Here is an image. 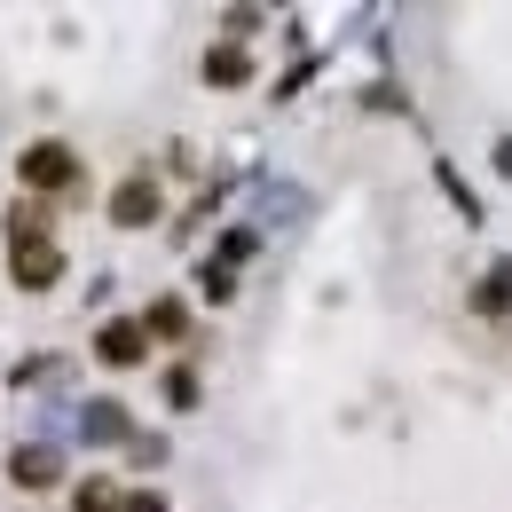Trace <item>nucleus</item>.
Listing matches in <instances>:
<instances>
[{"instance_id": "nucleus-1", "label": "nucleus", "mask_w": 512, "mask_h": 512, "mask_svg": "<svg viewBox=\"0 0 512 512\" xmlns=\"http://www.w3.org/2000/svg\"><path fill=\"white\" fill-rule=\"evenodd\" d=\"M8 276H16L24 292H48V284L64 276V253H56V237H8Z\"/></svg>"}, {"instance_id": "nucleus-2", "label": "nucleus", "mask_w": 512, "mask_h": 512, "mask_svg": "<svg viewBox=\"0 0 512 512\" xmlns=\"http://www.w3.org/2000/svg\"><path fill=\"white\" fill-rule=\"evenodd\" d=\"M16 174H24V190H71L79 182V158H71V142H32L16 158Z\"/></svg>"}, {"instance_id": "nucleus-3", "label": "nucleus", "mask_w": 512, "mask_h": 512, "mask_svg": "<svg viewBox=\"0 0 512 512\" xmlns=\"http://www.w3.org/2000/svg\"><path fill=\"white\" fill-rule=\"evenodd\" d=\"M111 221H119V229H150V221H158V182H150V174L119 182V190H111Z\"/></svg>"}, {"instance_id": "nucleus-4", "label": "nucleus", "mask_w": 512, "mask_h": 512, "mask_svg": "<svg viewBox=\"0 0 512 512\" xmlns=\"http://www.w3.org/2000/svg\"><path fill=\"white\" fill-rule=\"evenodd\" d=\"M142 339H150L142 323H103V339H95V355H103L111 371H134V363H142Z\"/></svg>"}, {"instance_id": "nucleus-5", "label": "nucleus", "mask_w": 512, "mask_h": 512, "mask_svg": "<svg viewBox=\"0 0 512 512\" xmlns=\"http://www.w3.org/2000/svg\"><path fill=\"white\" fill-rule=\"evenodd\" d=\"M8 481L16 489H56V449H16L8 457Z\"/></svg>"}, {"instance_id": "nucleus-6", "label": "nucleus", "mask_w": 512, "mask_h": 512, "mask_svg": "<svg viewBox=\"0 0 512 512\" xmlns=\"http://www.w3.org/2000/svg\"><path fill=\"white\" fill-rule=\"evenodd\" d=\"M205 79H221V87H237V79H253V64H245V48H213V56H205Z\"/></svg>"}, {"instance_id": "nucleus-7", "label": "nucleus", "mask_w": 512, "mask_h": 512, "mask_svg": "<svg viewBox=\"0 0 512 512\" xmlns=\"http://www.w3.org/2000/svg\"><path fill=\"white\" fill-rule=\"evenodd\" d=\"M473 300H481V308H489V316H497V308H512V268H489V284H481V292H473Z\"/></svg>"}, {"instance_id": "nucleus-8", "label": "nucleus", "mask_w": 512, "mask_h": 512, "mask_svg": "<svg viewBox=\"0 0 512 512\" xmlns=\"http://www.w3.org/2000/svg\"><path fill=\"white\" fill-rule=\"evenodd\" d=\"M79 512H127V505H119L111 481H87V489H79Z\"/></svg>"}, {"instance_id": "nucleus-9", "label": "nucleus", "mask_w": 512, "mask_h": 512, "mask_svg": "<svg viewBox=\"0 0 512 512\" xmlns=\"http://www.w3.org/2000/svg\"><path fill=\"white\" fill-rule=\"evenodd\" d=\"M127 512H166V497H150V489H142V497H127Z\"/></svg>"}, {"instance_id": "nucleus-10", "label": "nucleus", "mask_w": 512, "mask_h": 512, "mask_svg": "<svg viewBox=\"0 0 512 512\" xmlns=\"http://www.w3.org/2000/svg\"><path fill=\"white\" fill-rule=\"evenodd\" d=\"M497 166H505V174H512V142H497Z\"/></svg>"}]
</instances>
